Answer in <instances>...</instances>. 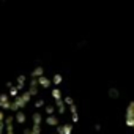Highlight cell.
Returning a JSON list of instances; mask_svg holds the SVG:
<instances>
[{
	"label": "cell",
	"instance_id": "cell-1",
	"mask_svg": "<svg viewBox=\"0 0 134 134\" xmlns=\"http://www.w3.org/2000/svg\"><path fill=\"white\" fill-rule=\"evenodd\" d=\"M11 103H13V101H10V95H7V93H2V95H0V107H2V109L10 110V109H11Z\"/></svg>",
	"mask_w": 134,
	"mask_h": 134
},
{
	"label": "cell",
	"instance_id": "cell-2",
	"mask_svg": "<svg viewBox=\"0 0 134 134\" xmlns=\"http://www.w3.org/2000/svg\"><path fill=\"white\" fill-rule=\"evenodd\" d=\"M38 84L43 87V88H51V79H47L46 76H41V77H38Z\"/></svg>",
	"mask_w": 134,
	"mask_h": 134
},
{
	"label": "cell",
	"instance_id": "cell-3",
	"mask_svg": "<svg viewBox=\"0 0 134 134\" xmlns=\"http://www.w3.org/2000/svg\"><path fill=\"white\" fill-rule=\"evenodd\" d=\"M41 76H44L43 66H38V68H35V70L32 71V74H30V77H35V79H38V77H41Z\"/></svg>",
	"mask_w": 134,
	"mask_h": 134
},
{
	"label": "cell",
	"instance_id": "cell-4",
	"mask_svg": "<svg viewBox=\"0 0 134 134\" xmlns=\"http://www.w3.org/2000/svg\"><path fill=\"white\" fill-rule=\"evenodd\" d=\"M70 112H71V118H73V123H76V121H79V115H77V109H76V106L73 104V106H70Z\"/></svg>",
	"mask_w": 134,
	"mask_h": 134
},
{
	"label": "cell",
	"instance_id": "cell-5",
	"mask_svg": "<svg viewBox=\"0 0 134 134\" xmlns=\"http://www.w3.org/2000/svg\"><path fill=\"white\" fill-rule=\"evenodd\" d=\"M51 95H52V98H54L55 101H62V99H63V98H62V93H60V88H52Z\"/></svg>",
	"mask_w": 134,
	"mask_h": 134
},
{
	"label": "cell",
	"instance_id": "cell-6",
	"mask_svg": "<svg viewBox=\"0 0 134 134\" xmlns=\"http://www.w3.org/2000/svg\"><path fill=\"white\" fill-rule=\"evenodd\" d=\"M16 121H18L19 125H24V123H25V114H24L22 110L16 112Z\"/></svg>",
	"mask_w": 134,
	"mask_h": 134
},
{
	"label": "cell",
	"instance_id": "cell-7",
	"mask_svg": "<svg viewBox=\"0 0 134 134\" xmlns=\"http://www.w3.org/2000/svg\"><path fill=\"white\" fill-rule=\"evenodd\" d=\"M62 81H63V77H62L60 74H55V76L52 77V82H54L55 85H58V84H62Z\"/></svg>",
	"mask_w": 134,
	"mask_h": 134
},
{
	"label": "cell",
	"instance_id": "cell-8",
	"mask_svg": "<svg viewBox=\"0 0 134 134\" xmlns=\"http://www.w3.org/2000/svg\"><path fill=\"white\" fill-rule=\"evenodd\" d=\"M18 85H25V76L24 74H21V76H18Z\"/></svg>",
	"mask_w": 134,
	"mask_h": 134
},
{
	"label": "cell",
	"instance_id": "cell-9",
	"mask_svg": "<svg viewBox=\"0 0 134 134\" xmlns=\"http://www.w3.org/2000/svg\"><path fill=\"white\" fill-rule=\"evenodd\" d=\"M63 101H65V104H66V106H73V104H74L71 96H65V98H63Z\"/></svg>",
	"mask_w": 134,
	"mask_h": 134
},
{
	"label": "cell",
	"instance_id": "cell-10",
	"mask_svg": "<svg viewBox=\"0 0 134 134\" xmlns=\"http://www.w3.org/2000/svg\"><path fill=\"white\" fill-rule=\"evenodd\" d=\"M3 129H7L5 121H0V134H3Z\"/></svg>",
	"mask_w": 134,
	"mask_h": 134
},
{
	"label": "cell",
	"instance_id": "cell-11",
	"mask_svg": "<svg viewBox=\"0 0 134 134\" xmlns=\"http://www.w3.org/2000/svg\"><path fill=\"white\" fill-rule=\"evenodd\" d=\"M5 118H7V117H5V114L0 110V121H5Z\"/></svg>",
	"mask_w": 134,
	"mask_h": 134
}]
</instances>
